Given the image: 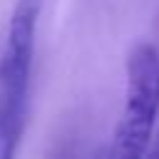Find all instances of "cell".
<instances>
[{"label":"cell","mask_w":159,"mask_h":159,"mask_svg":"<svg viewBox=\"0 0 159 159\" xmlns=\"http://www.w3.org/2000/svg\"><path fill=\"white\" fill-rule=\"evenodd\" d=\"M42 0H17L0 55V157H12L22 134L30 70Z\"/></svg>","instance_id":"1"},{"label":"cell","mask_w":159,"mask_h":159,"mask_svg":"<svg viewBox=\"0 0 159 159\" xmlns=\"http://www.w3.org/2000/svg\"><path fill=\"white\" fill-rule=\"evenodd\" d=\"M159 117V50L152 42H139L127 57L124 107L114 129L112 154L139 159L149 152L154 124Z\"/></svg>","instance_id":"2"},{"label":"cell","mask_w":159,"mask_h":159,"mask_svg":"<svg viewBox=\"0 0 159 159\" xmlns=\"http://www.w3.org/2000/svg\"><path fill=\"white\" fill-rule=\"evenodd\" d=\"M147 154L159 159V127H157V129H154V134H152V144H149V152H147Z\"/></svg>","instance_id":"3"}]
</instances>
